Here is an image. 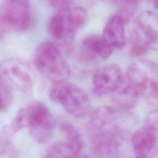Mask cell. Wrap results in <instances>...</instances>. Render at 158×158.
Masks as SVG:
<instances>
[{
	"label": "cell",
	"instance_id": "ba28073f",
	"mask_svg": "<svg viewBox=\"0 0 158 158\" xmlns=\"http://www.w3.org/2000/svg\"><path fill=\"white\" fill-rule=\"evenodd\" d=\"M1 78L12 88L26 95L31 94L33 82L27 65L17 59H9L2 62L0 67Z\"/></svg>",
	"mask_w": 158,
	"mask_h": 158
},
{
	"label": "cell",
	"instance_id": "30bf717a",
	"mask_svg": "<svg viewBox=\"0 0 158 158\" xmlns=\"http://www.w3.org/2000/svg\"><path fill=\"white\" fill-rule=\"evenodd\" d=\"M123 75L116 64H108L98 68L92 78L93 91L98 96L111 93L122 80Z\"/></svg>",
	"mask_w": 158,
	"mask_h": 158
},
{
	"label": "cell",
	"instance_id": "d6986e66",
	"mask_svg": "<svg viewBox=\"0 0 158 158\" xmlns=\"http://www.w3.org/2000/svg\"><path fill=\"white\" fill-rule=\"evenodd\" d=\"M0 93H1V110H5L10 104L13 93L12 86L3 78H0Z\"/></svg>",
	"mask_w": 158,
	"mask_h": 158
},
{
	"label": "cell",
	"instance_id": "e0dca14e",
	"mask_svg": "<svg viewBox=\"0 0 158 158\" xmlns=\"http://www.w3.org/2000/svg\"><path fill=\"white\" fill-rule=\"evenodd\" d=\"M78 156L72 145L67 141H57L51 144L46 149V157H73Z\"/></svg>",
	"mask_w": 158,
	"mask_h": 158
},
{
	"label": "cell",
	"instance_id": "9c48e42d",
	"mask_svg": "<svg viewBox=\"0 0 158 158\" xmlns=\"http://www.w3.org/2000/svg\"><path fill=\"white\" fill-rule=\"evenodd\" d=\"M130 138L105 131H95L91 141L93 154L99 157H115L121 153Z\"/></svg>",
	"mask_w": 158,
	"mask_h": 158
},
{
	"label": "cell",
	"instance_id": "7402d4cb",
	"mask_svg": "<svg viewBox=\"0 0 158 158\" xmlns=\"http://www.w3.org/2000/svg\"><path fill=\"white\" fill-rule=\"evenodd\" d=\"M153 3H154L155 8L158 11V0H153Z\"/></svg>",
	"mask_w": 158,
	"mask_h": 158
},
{
	"label": "cell",
	"instance_id": "8fae6325",
	"mask_svg": "<svg viewBox=\"0 0 158 158\" xmlns=\"http://www.w3.org/2000/svg\"><path fill=\"white\" fill-rule=\"evenodd\" d=\"M114 48L101 36L90 35L85 38L80 46V53L86 61L101 62L109 57Z\"/></svg>",
	"mask_w": 158,
	"mask_h": 158
},
{
	"label": "cell",
	"instance_id": "6da1fadb",
	"mask_svg": "<svg viewBox=\"0 0 158 158\" xmlns=\"http://www.w3.org/2000/svg\"><path fill=\"white\" fill-rule=\"evenodd\" d=\"M55 127L54 118L47 106L35 101L19 110L11 123L10 129L15 133L27 127L34 140L45 144L51 140Z\"/></svg>",
	"mask_w": 158,
	"mask_h": 158
},
{
	"label": "cell",
	"instance_id": "3957f363",
	"mask_svg": "<svg viewBox=\"0 0 158 158\" xmlns=\"http://www.w3.org/2000/svg\"><path fill=\"white\" fill-rule=\"evenodd\" d=\"M33 61L39 72L54 83L67 81L70 78L71 70L69 63L57 47L49 41L38 45Z\"/></svg>",
	"mask_w": 158,
	"mask_h": 158
},
{
	"label": "cell",
	"instance_id": "7a4b0ae2",
	"mask_svg": "<svg viewBox=\"0 0 158 158\" xmlns=\"http://www.w3.org/2000/svg\"><path fill=\"white\" fill-rule=\"evenodd\" d=\"M88 20V14L81 7L71 3L58 9L49 19L48 30L57 43L62 46L71 45L77 31Z\"/></svg>",
	"mask_w": 158,
	"mask_h": 158
},
{
	"label": "cell",
	"instance_id": "7c38bea8",
	"mask_svg": "<svg viewBox=\"0 0 158 158\" xmlns=\"http://www.w3.org/2000/svg\"><path fill=\"white\" fill-rule=\"evenodd\" d=\"M133 25L149 49L158 51V14L151 10L143 11L138 15Z\"/></svg>",
	"mask_w": 158,
	"mask_h": 158
},
{
	"label": "cell",
	"instance_id": "5b68a950",
	"mask_svg": "<svg viewBox=\"0 0 158 158\" xmlns=\"http://www.w3.org/2000/svg\"><path fill=\"white\" fill-rule=\"evenodd\" d=\"M127 76L139 96L149 104L158 107V66L152 61L140 60L131 64Z\"/></svg>",
	"mask_w": 158,
	"mask_h": 158
},
{
	"label": "cell",
	"instance_id": "44dd1931",
	"mask_svg": "<svg viewBox=\"0 0 158 158\" xmlns=\"http://www.w3.org/2000/svg\"><path fill=\"white\" fill-rule=\"evenodd\" d=\"M70 1L71 0H49L52 6L56 7L58 9L70 4Z\"/></svg>",
	"mask_w": 158,
	"mask_h": 158
},
{
	"label": "cell",
	"instance_id": "ac0fdd59",
	"mask_svg": "<svg viewBox=\"0 0 158 158\" xmlns=\"http://www.w3.org/2000/svg\"><path fill=\"white\" fill-rule=\"evenodd\" d=\"M118 9L120 14L127 23L136 12L141 0H110Z\"/></svg>",
	"mask_w": 158,
	"mask_h": 158
},
{
	"label": "cell",
	"instance_id": "9a60e30c",
	"mask_svg": "<svg viewBox=\"0 0 158 158\" xmlns=\"http://www.w3.org/2000/svg\"><path fill=\"white\" fill-rule=\"evenodd\" d=\"M126 23L123 18L118 14L112 15L107 22L102 36L114 48L122 49L125 46Z\"/></svg>",
	"mask_w": 158,
	"mask_h": 158
},
{
	"label": "cell",
	"instance_id": "8992f818",
	"mask_svg": "<svg viewBox=\"0 0 158 158\" xmlns=\"http://www.w3.org/2000/svg\"><path fill=\"white\" fill-rule=\"evenodd\" d=\"M52 101L62 106L72 116L81 118L86 116L91 109L89 96L77 85L64 81L54 83L49 91Z\"/></svg>",
	"mask_w": 158,
	"mask_h": 158
},
{
	"label": "cell",
	"instance_id": "2e32d148",
	"mask_svg": "<svg viewBox=\"0 0 158 158\" xmlns=\"http://www.w3.org/2000/svg\"><path fill=\"white\" fill-rule=\"evenodd\" d=\"M59 127L61 131L64 134L67 141L72 145L79 155L83 148L84 141L78 128L72 123L65 120L60 121Z\"/></svg>",
	"mask_w": 158,
	"mask_h": 158
},
{
	"label": "cell",
	"instance_id": "ffe728a7",
	"mask_svg": "<svg viewBox=\"0 0 158 158\" xmlns=\"http://www.w3.org/2000/svg\"><path fill=\"white\" fill-rule=\"evenodd\" d=\"M144 125L153 130L158 140V109L154 110L148 114Z\"/></svg>",
	"mask_w": 158,
	"mask_h": 158
},
{
	"label": "cell",
	"instance_id": "5bb4252c",
	"mask_svg": "<svg viewBox=\"0 0 158 158\" xmlns=\"http://www.w3.org/2000/svg\"><path fill=\"white\" fill-rule=\"evenodd\" d=\"M158 141L153 130L146 125L136 130L131 137L133 152L136 157L149 156Z\"/></svg>",
	"mask_w": 158,
	"mask_h": 158
},
{
	"label": "cell",
	"instance_id": "52a82bcc",
	"mask_svg": "<svg viewBox=\"0 0 158 158\" xmlns=\"http://www.w3.org/2000/svg\"><path fill=\"white\" fill-rule=\"evenodd\" d=\"M31 12L29 0H6L0 14L1 31L21 33L29 27Z\"/></svg>",
	"mask_w": 158,
	"mask_h": 158
},
{
	"label": "cell",
	"instance_id": "277c9868",
	"mask_svg": "<svg viewBox=\"0 0 158 158\" xmlns=\"http://www.w3.org/2000/svg\"><path fill=\"white\" fill-rule=\"evenodd\" d=\"M89 122L95 131H109L130 137L131 130L138 123V118L129 110L104 106L91 113Z\"/></svg>",
	"mask_w": 158,
	"mask_h": 158
},
{
	"label": "cell",
	"instance_id": "4fadbf2b",
	"mask_svg": "<svg viewBox=\"0 0 158 158\" xmlns=\"http://www.w3.org/2000/svg\"><path fill=\"white\" fill-rule=\"evenodd\" d=\"M139 94L127 75L123 77L116 88L111 93V100L118 109L130 111L138 104Z\"/></svg>",
	"mask_w": 158,
	"mask_h": 158
}]
</instances>
